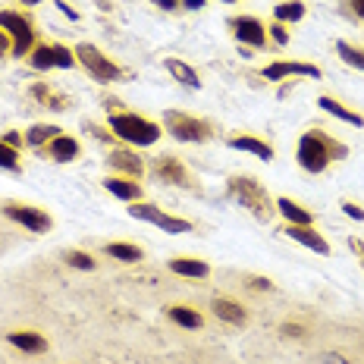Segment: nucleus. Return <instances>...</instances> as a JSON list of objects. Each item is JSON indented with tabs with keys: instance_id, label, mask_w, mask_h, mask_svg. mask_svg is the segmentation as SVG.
Returning a JSON list of instances; mask_svg holds the SVG:
<instances>
[{
	"instance_id": "obj_1",
	"label": "nucleus",
	"mask_w": 364,
	"mask_h": 364,
	"mask_svg": "<svg viewBox=\"0 0 364 364\" xmlns=\"http://www.w3.org/2000/svg\"><path fill=\"white\" fill-rule=\"evenodd\" d=\"M346 154H348V148L339 139L327 135L323 129H311V132H305L299 139V151H295L299 166L308 173H323L333 161H343Z\"/></svg>"
},
{
	"instance_id": "obj_2",
	"label": "nucleus",
	"mask_w": 364,
	"mask_h": 364,
	"mask_svg": "<svg viewBox=\"0 0 364 364\" xmlns=\"http://www.w3.org/2000/svg\"><path fill=\"white\" fill-rule=\"evenodd\" d=\"M107 123H110V132L117 135V139H123L126 145H135V148L154 145V141L164 135L161 126L151 123L145 117H139V113H110Z\"/></svg>"
},
{
	"instance_id": "obj_3",
	"label": "nucleus",
	"mask_w": 364,
	"mask_h": 364,
	"mask_svg": "<svg viewBox=\"0 0 364 364\" xmlns=\"http://www.w3.org/2000/svg\"><path fill=\"white\" fill-rule=\"evenodd\" d=\"M226 195H230L232 201H239L242 208L257 220H267L273 214V201H270L267 188L252 176H230L226 179Z\"/></svg>"
},
{
	"instance_id": "obj_4",
	"label": "nucleus",
	"mask_w": 364,
	"mask_h": 364,
	"mask_svg": "<svg viewBox=\"0 0 364 364\" xmlns=\"http://www.w3.org/2000/svg\"><path fill=\"white\" fill-rule=\"evenodd\" d=\"M0 28L10 35L13 41V54L16 57H28L32 48L38 44V32H35V22L22 13H13V10H0Z\"/></svg>"
},
{
	"instance_id": "obj_5",
	"label": "nucleus",
	"mask_w": 364,
	"mask_h": 364,
	"mask_svg": "<svg viewBox=\"0 0 364 364\" xmlns=\"http://www.w3.org/2000/svg\"><path fill=\"white\" fill-rule=\"evenodd\" d=\"M75 63L85 70L91 79H97V82H117V79H123V70H119L117 63L107 57V54H101V50L95 48V44H75Z\"/></svg>"
},
{
	"instance_id": "obj_6",
	"label": "nucleus",
	"mask_w": 364,
	"mask_h": 364,
	"mask_svg": "<svg viewBox=\"0 0 364 364\" xmlns=\"http://www.w3.org/2000/svg\"><path fill=\"white\" fill-rule=\"evenodd\" d=\"M164 129L176 141H210L214 139L210 123H204V119H198V117H188V113H179V110L164 113Z\"/></svg>"
},
{
	"instance_id": "obj_7",
	"label": "nucleus",
	"mask_w": 364,
	"mask_h": 364,
	"mask_svg": "<svg viewBox=\"0 0 364 364\" xmlns=\"http://www.w3.org/2000/svg\"><path fill=\"white\" fill-rule=\"evenodd\" d=\"M4 214L13 220V223H19L22 230L35 232V236H44V232H50V226H54V220H50L48 210L41 208H32V204H19V201H6L4 204Z\"/></svg>"
},
{
	"instance_id": "obj_8",
	"label": "nucleus",
	"mask_w": 364,
	"mask_h": 364,
	"mask_svg": "<svg viewBox=\"0 0 364 364\" xmlns=\"http://www.w3.org/2000/svg\"><path fill=\"white\" fill-rule=\"evenodd\" d=\"M129 214H132L135 220H145V223H154V226H161L164 232H192V223H188L186 217H170V214H164L157 204H148V201H132L129 204Z\"/></svg>"
},
{
	"instance_id": "obj_9",
	"label": "nucleus",
	"mask_w": 364,
	"mask_h": 364,
	"mask_svg": "<svg viewBox=\"0 0 364 364\" xmlns=\"http://www.w3.org/2000/svg\"><path fill=\"white\" fill-rule=\"evenodd\" d=\"M28 63L35 70H73L75 66V50L63 48V44H35L32 54H28Z\"/></svg>"
},
{
	"instance_id": "obj_10",
	"label": "nucleus",
	"mask_w": 364,
	"mask_h": 364,
	"mask_svg": "<svg viewBox=\"0 0 364 364\" xmlns=\"http://www.w3.org/2000/svg\"><path fill=\"white\" fill-rule=\"evenodd\" d=\"M230 32L236 35V41L248 44V48H264L267 44V26L257 16H236L230 19Z\"/></svg>"
},
{
	"instance_id": "obj_11",
	"label": "nucleus",
	"mask_w": 364,
	"mask_h": 364,
	"mask_svg": "<svg viewBox=\"0 0 364 364\" xmlns=\"http://www.w3.org/2000/svg\"><path fill=\"white\" fill-rule=\"evenodd\" d=\"M289 75H305V79H321V70L314 63H295V60H277V63H267L264 66V79L270 82H283Z\"/></svg>"
},
{
	"instance_id": "obj_12",
	"label": "nucleus",
	"mask_w": 364,
	"mask_h": 364,
	"mask_svg": "<svg viewBox=\"0 0 364 364\" xmlns=\"http://www.w3.org/2000/svg\"><path fill=\"white\" fill-rule=\"evenodd\" d=\"M154 176L161 182H166V186H192V173H188V166L182 164L179 157H173V154L157 157Z\"/></svg>"
},
{
	"instance_id": "obj_13",
	"label": "nucleus",
	"mask_w": 364,
	"mask_h": 364,
	"mask_svg": "<svg viewBox=\"0 0 364 364\" xmlns=\"http://www.w3.org/2000/svg\"><path fill=\"white\" fill-rule=\"evenodd\" d=\"M286 236H289L292 242H299V245H305L308 252H314V255H330V242L321 236V232L314 230V226H292V223H286Z\"/></svg>"
},
{
	"instance_id": "obj_14",
	"label": "nucleus",
	"mask_w": 364,
	"mask_h": 364,
	"mask_svg": "<svg viewBox=\"0 0 364 364\" xmlns=\"http://www.w3.org/2000/svg\"><path fill=\"white\" fill-rule=\"evenodd\" d=\"M6 343L16 346L19 352H26V355H44V352H48V339H44L41 333H35V330H13V333H6Z\"/></svg>"
},
{
	"instance_id": "obj_15",
	"label": "nucleus",
	"mask_w": 364,
	"mask_h": 364,
	"mask_svg": "<svg viewBox=\"0 0 364 364\" xmlns=\"http://www.w3.org/2000/svg\"><path fill=\"white\" fill-rule=\"evenodd\" d=\"M107 164L113 166V170H119V176H132V179H139L141 173H145V164H141V157L135 154V151H126V148L110 151Z\"/></svg>"
},
{
	"instance_id": "obj_16",
	"label": "nucleus",
	"mask_w": 364,
	"mask_h": 364,
	"mask_svg": "<svg viewBox=\"0 0 364 364\" xmlns=\"http://www.w3.org/2000/svg\"><path fill=\"white\" fill-rule=\"evenodd\" d=\"M104 188L126 204L141 201V186H139V179H132V176H107L104 179Z\"/></svg>"
},
{
	"instance_id": "obj_17",
	"label": "nucleus",
	"mask_w": 364,
	"mask_h": 364,
	"mask_svg": "<svg viewBox=\"0 0 364 364\" xmlns=\"http://www.w3.org/2000/svg\"><path fill=\"white\" fill-rule=\"evenodd\" d=\"M210 311H214L223 323H232V327H245L248 323L245 305H239V301H232V299H214L210 301Z\"/></svg>"
},
{
	"instance_id": "obj_18",
	"label": "nucleus",
	"mask_w": 364,
	"mask_h": 364,
	"mask_svg": "<svg viewBox=\"0 0 364 364\" xmlns=\"http://www.w3.org/2000/svg\"><path fill=\"white\" fill-rule=\"evenodd\" d=\"M317 107L321 110H327L330 117H336V119H343V123H352V126H364V117L358 110H348L343 101H336V97H330V95H321L317 97Z\"/></svg>"
},
{
	"instance_id": "obj_19",
	"label": "nucleus",
	"mask_w": 364,
	"mask_h": 364,
	"mask_svg": "<svg viewBox=\"0 0 364 364\" xmlns=\"http://www.w3.org/2000/svg\"><path fill=\"white\" fill-rule=\"evenodd\" d=\"M277 210L283 214L286 223H292V226H314V214H311L305 204H299V201H292V198H279L277 201Z\"/></svg>"
},
{
	"instance_id": "obj_20",
	"label": "nucleus",
	"mask_w": 364,
	"mask_h": 364,
	"mask_svg": "<svg viewBox=\"0 0 364 364\" xmlns=\"http://www.w3.org/2000/svg\"><path fill=\"white\" fill-rule=\"evenodd\" d=\"M79 151H82V145L73 139V135H57V139L48 145L50 161H57V164H70V161H75V157H79Z\"/></svg>"
},
{
	"instance_id": "obj_21",
	"label": "nucleus",
	"mask_w": 364,
	"mask_h": 364,
	"mask_svg": "<svg viewBox=\"0 0 364 364\" xmlns=\"http://www.w3.org/2000/svg\"><path fill=\"white\" fill-rule=\"evenodd\" d=\"M166 267H170L173 273H179V277H192V279L210 277V264L208 261H198V257H173Z\"/></svg>"
},
{
	"instance_id": "obj_22",
	"label": "nucleus",
	"mask_w": 364,
	"mask_h": 364,
	"mask_svg": "<svg viewBox=\"0 0 364 364\" xmlns=\"http://www.w3.org/2000/svg\"><path fill=\"white\" fill-rule=\"evenodd\" d=\"M230 148L248 151V154L261 157V161H273V148L264 139H255V135H236V139H230Z\"/></svg>"
},
{
	"instance_id": "obj_23",
	"label": "nucleus",
	"mask_w": 364,
	"mask_h": 364,
	"mask_svg": "<svg viewBox=\"0 0 364 364\" xmlns=\"http://www.w3.org/2000/svg\"><path fill=\"white\" fill-rule=\"evenodd\" d=\"M164 66H166V73H170L176 82H182V85H186V88H195V91L201 88L198 73H195L188 63H182V60H176V57H166V63H164Z\"/></svg>"
},
{
	"instance_id": "obj_24",
	"label": "nucleus",
	"mask_w": 364,
	"mask_h": 364,
	"mask_svg": "<svg viewBox=\"0 0 364 364\" xmlns=\"http://www.w3.org/2000/svg\"><path fill=\"white\" fill-rule=\"evenodd\" d=\"M166 314H170L173 323H179V327H186V330H201L204 327V317L195 308H188V305H170L166 308Z\"/></svg>"
},
{
	"instance_id": "obj_25",
	"label": "nucleus",
	"mask_w": 364,
	"mask_h": 364,
	"mask_svg": "<svg viewBox=\"0 0 364 364\" xmlns=\"http://www.w3.org/2000/svg\"><path fill=\"white\" fill-rule=\"evenodd\" d=\"M104 252L110 257H117V261L123 264H139L145 252H141V245H132V242H110V245H104Z\"/></svg>"
},
{
	"instance_id": "obj_26",
	"label": "nucleus",
	"mask_w": 364,
	"mask_h": 364,
	"mask_svg": "<svg viewBox=\"0 0 364 364\" xmlns=\"http://www.w3.org/2000/svg\"><path fill=\"white\" fill-rule=\"evenodd\" d=\"M57 135H63V129H60V126L38 123V126H32V129L26 132V141H28L32 148H44V145H50V141H54Z\"/></svg>"
},
{
	"instance_id": "obj_27",
	"label": "nucleus",
	"mask_w": 364,
	"mask_h": 364,
	"mask_svg": "<svg viewBox=\"0 0 364 364\" xmlns=\"http://www.w3.org/2000/svg\"><path fill=\"white\" fill-rule=\"evenodd\" d=\"M305 13H308V4H301V0H283V4H277L273 6V16H277V22H299V19H305Z\"/></svg>"
},
{
	"instance_id": "obj_28",
	"label": "nucleus",
	"mask_w": 364,
	"mask_h": 364,
	"mask_svg": "<svg viewBox=\"0 0 364 364\" xmlns=\"http://www.w3.org/2000/svg\"><path fill=\"white\" fill-rule=\"evenodd\" d=\"M336 54L343 57L346 66H352V70H361L364 73V48H355V44H348V41H339L336 44Z\"/></svg>"
},
{
	"instance_id": "obj_29",
	"label": "nucleus",
	"mask_w": 364,
	"mask_h": 364,
	"mask_svg": "<svg viewBox=\"0 0 364 364\" xmlns=\"http://www.w3.org/2000/svg\"><path fill=\"white\" fill-rule=\"evenodd\" d=\"M0 170H10V173H19L22 164H19V151L13 145H6L4 139H0Z\"/></svg>"
},
{
	"instance_id": "obj_30",
	"label": "nucleus",
	"mask_w": 364,
	"mask_h": 364,
	"mask_svg": "<svg viewBox=\"0 0 364 364\" xmlns=\"http://www.w3.org/2000/svg\"><path fill=\"white\" fill-rule=\"evenodd\" d=\"M66 264L70 267H79V270H95V257H91L88 252H66Z\"/></svg>"
},
{
	"instance_id": "obj_31",
	"label": "nucleus",
	"mask_w": 364,
	"mask_h": 364,
	"mask_svg": "<svg viewBox=\"0 0 364 364\" xmlns=\"http://www.w3.org/2000/svg\"><path fill=\"white\" fill-rule=\"evenodd\" d=\"M267 38H273V41H277V44H283V48H286V44H289V32H286V26H283V22H273V26L267 28Z\"/></svg>"
},
{
	"instance_id": "obj_32",
	"label": "nucleus",
	"mask_w": 364,
	"mask_h": 364,
	"mask_svg": "<svg viewBox=\"0 0 364 364\" xmlns=\"http://www.w3.org/2000/svg\"><path fill=\"white\" fill-rule=\"evenodd\" d=\"M343 210L352 220H364V208H361V204H355V201H343Z\"/></svg>"
},
{
	"instance_id": "obj_33",
	"label": "nucleus",
	"mask_w": 364,
	"mask_h": 364,
	"mask_svg": "<svg viewBox=\"0 0 364 364\" xmlns=\"http://www.w3.org/2000/svg\"><path fill=\"white\" fill-rule=\"evenodd\" d=\"M6 50H13V41H10V35H6L4 28H0V60L6 57Z\"/></svg>"
},
{
	"instance_id": "obj_34",
	"label": "nucleus",
	"mask_w": 364,
	"mask_h": 364,
	"mask_svg": "<svg viewBox=\"0 0 364 364\" xmlns=\"http://www.w3.org/2000/svg\"><path fill=\"white\" fill-rule=\"evenodd\" d=\"M154 4L161 6V10H170L173 13V10H179V6H182V0H154Z\"/></svg>"
},
{
	"instance_id": "obj_35",
	"label": "nucleus",
	"mask_w": 364,
	"mask_h": 364,
	"mask_svg": "<svg viewBox=\"0 0 364 364\" xmlns=\"http://www.w3.org/2000/svg\"><path fill=\"white\" fill-rule=\"evenodd\" d=\"M57 6H60V10H63V16H70V19H79V13H75L73 6L66 4V0H57Z\"/></svg>"
},
{
	"instance_id": "obj_36",
	"label": "nucleus",
	"mask_w": 364,
	"mask_h": 364,
	"mask_svg": "<svg viewBox=\"0 0 364 364\" xmlns=\"http://www.w3.org/2000/svg\"><path fill=\"white\" fill-rule=\"evenodd\" d=\"M204 4H208V0H182V10H192L195 13V10H201Z\"/></svg>"
},
{
	"instance_id": "obj_37",
	"label": "nucleus",
	"mask_w": 364,
	"mask_h": 364,
	"mask_svg": "<svg viewBox=\"0 0 364 364\" xmlns=\"http://www.w3.org/2000/svg\"><path fill=\"white\" fill-rule=\"evenodd\" d=\"M352 13L358 19H364V0H352Z\"/></svg>"
},
{
	"instance_id": "obj_38",
	"label": "nucleus",
	"mask_w": 364,
	"mask_h": 364,
	"mask_svg": "<svg viewBox=\"0 0 364 364\" xmlns=\"http://www.w3.org/2000/svg\"><path fill=\"white\" fill-rule=\"evenodd\" d=\"M4 141H6V145H13V148H19V135H16V132H6Z\"/></svg>"
},
{
	"instance_id": "obj_39",
	"label": "nucleus",
	"mask_w": 364,
	"mask_h": 364,
	"mask_svg": "<svg viewBox=\"0 0 364 364\" xmlns=\"http://www.w3.org/2000/svg\"><path fill=\"white\" fill-rule=\"evenodd\" d=\"M283 333H289V336H301V327H295V323H286Z\"/></svg>"
},
{
	"instance_id": "obj_40",
	"label": "nucleus",
	"mask_w": 364,
	"mask_h": 364,
	"mask_svg": "<svg viewBox=\"0 0 364 364\" xmlns=\"http://www.w3.org/2000/svg\"><path fill=\"white\" fill-rule=\"evenodd\" d=\"M22 4H26V6H35V4H41V0H22Z\"/></svg>"
},
{
	"instance_id": "obj_41",
	"label": "nucleus",
	"mask_w": 364,
	"mask_h": 364,
	"mask_svg": "<svg viewBox=\"0 0 364 364\" xmlns=\"http://www.w3.org/2000/svg\"><path fill=\"white\" fill-rule=\"evenodd\" d=\"M223 4H236V0H223Z\"/></svg>"
}]
</instances>
